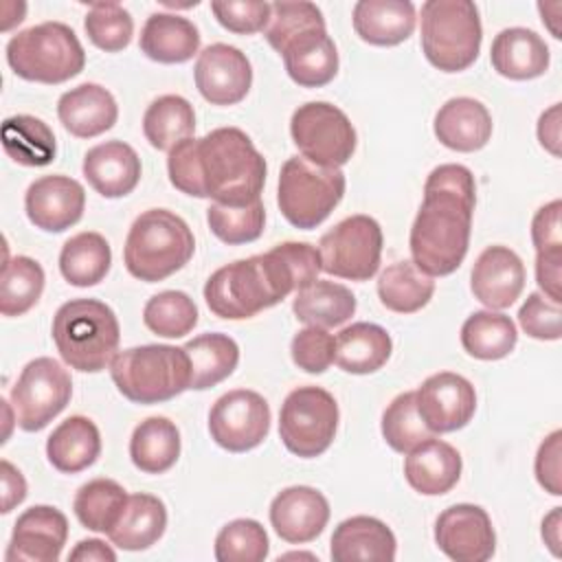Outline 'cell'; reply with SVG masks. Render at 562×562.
<instances>
[{
    "mask_svg": "<svg viewBox=\"0 0 562 562\" xmlns=\"http://www.w3.org/2000/svg\"><path fill=\"white\" fill-rule=\"evenodd\" d=\"M292 360L305 373H323L336 360V338L323 327H305L294 334L290 345Z\"/></svg>",
    "mask_w": 562,
    "mask_h": 562,
    "instance_id": "cell-49",
    "label": "cell"
},
{
    "mask_svg": "<svg viewBox=\"0 0 562 562\" xmlns=\"http://www.w3.org/2000/svg\"><path fill=\"white\" fill-rule=\"evenodd\" d=\"M112 263L110 244L101 233L83 231L70 237L59 252L61 277L77 288L97 285L105 279Z\"/></svg>",
    "mask_w": 562,
    "mask_h": 562,
    "instance_id": "cell-38",
    "label": "cell"
},
{
    "mask_svg": "<svg viewBox=\"0 0 562 562\" xmlns=\"http://www.w3.org/2000/svg\"><path fill=\"white\" fill-rule=\"evenodd\" d=\"M404 459V476L408 485L424 496H441L450 492L461 476V454L441 439H426Z\"/></svg>",
    "mask_w": 562,
    "mask_h": 562,
    "instance_id": "cell-25",
    "label": "cell"
},
{
    "mask_svg": "<svg viewBox=\"0 0 562 562\" xmlns=\"http://www.w3.org/2000/svg\"><path fill=\"white\" fill-rule=\"evenodd\" d=\"M382 437L395 452H411L422 441L435 437L417 413L415 391L400 393L382 413Z\"/></svg>",
    "mask_w": 562,
    "mask_h": 562,
    "instance_id": "cell-46",
    "label": "cell"
},
{
    "mask_svg": "<svg viewBox=\"0 0 562 562\" xmlns=\"http://www.w3.org/2000/svg\"><path fill=\"white\" fill-rule=\"evenodd\" d=\"M318 272L321 255L314 246L283 241L268 252L215 270L204 285V301L215 316L241 321L310 285Z\"/></svg>",
    "mask_w": 562,
    "mask_h": 562,
    "instance_id": "cell-2",
    "label": "cell"
},
{
    "mask_svg": "<svg viewBox=\"0 0 562 562\" xmlns=\"http://www.w3.org/2000/svg\"><path fill=\"white\" fill-rule=\"evenodd\" d=\"M549 59L551 55L544 40L536 31L522 26L503 29L490 48L494 70L514 81H527L544 75Z\"/></svg>",
    "mask_w": 562,
    "mask_h": 562,
    "instance_id": "cell-28",
    "label": "cell"
},
{
    "mask_svg": "<svg viewBox=\"0 0 562 562\" xmlns=\"http://www.w3.org/2000/svg\"><path fill=\"white\" fill-rule=\"evenodd\" d=\"M206 222L211 233L224 244L237 246L248 244L261 237L266 224V209L261 200H255L244 206H228L213 202L206 209Z\"/></svg>",
    "mask_w": 562,
    "mask_h": 562,
    "instance_id": "cell-45",
    "label": "cell"
},
{
    "mask_svg": "<svg viewBox=\"0 0 562 562\" xmlns=\"http://www.w3.org/2000/svg\"><path fill=\"white\" fill-rule=\"evenodd\" d=\"M483 29L470 0H426L422 4V50L443 72L470 68L481 50Z\"/></svg>",
    "mask_w": 562,
    "mask_h": 562,
    "instance_id": "cell-9",
    "label": "cell"
},
{
    "mask_svg": "<svg viewBox=\"0 0 562 562\" xmlns=\"http://www.w3.org/2000/svg\"><path fill=\"white\" fill-rule=\"evenodd\" d=\"M292 312L310 327H338L353 316L356 296L342 283L316 279L296 292Z\"/></svg>",
    "mask_w": 562,
    "mask_h": 562,
    "instance_id": "cell-34",
    "label": "cell"
},
{
    "mask_svg": "<svg viewBox=\"0 0 562 562\" xmlns=\"http://www.w3.org/2000/svg\"><path fill=\"white\" fill-rule=\"evenodd\" d=\"M437 140L454 151H479L492 136V116L487 108L472 97L448 99L435 114Z\"/></svg>",
    "mask_w": 562,
    "mask_h": 562,
    "instance_id": "cell-24",
    "label": "cell"
},
{
    "mask_svg": "<svg viewBox=\"0 0 562 562\" xmlns=\"http://www.w3.org/2000/svg\"><path fill=\"white\" fill-rule=\"evenodd\" d=\"M338 428V404L321 386H299L288 393L279 413V437L283 446L303 459L323 454Z\"/></svg>",
    "mask_w": 562,
    "mask_h": 562,
    "instance_id": "cell-11",
    "label": "cell"
},
{
    "mask_svg": "<svg viewBox=\"0 0 562 562\" xmlns=\"http://www.w3.org/2000/svg\"><path fill=\"white\" fill-rule=\"evenodd\" d=\"M132 463L145 474H162L180 457V430L167 417L143 419L130 439Z\"/></svg>",
    "mask_w": 562,
    "mask_h": 562,
    "instance_id": "cell-35",
    "label": "cell"
},
{
    "mask_svg": "<svg viewBox=\"0 0 562 562\" xmlns=\"http://www.w3.org/2000/svg\"><path fill=\"white\" fill-rule=\"evenodd\" d=\"M476 204L474 176L463 165L435 167L424 184V202L411 226L413 263L428 277L452 274L470 246Z\"/></svg>",
    "mask_w": 562,
    "mask_h": 562,
    "instance_id": "cell-3",
    "label": "cell"
},
{
    "mask_svg": "<svg viewBox=\"0 0 562 562\" xmlns=\"http://www.w3.org/2000/svg\"><path fill=\"white\" fill-rule=\"evenodd\" d=\"M2 472V514H9L15 505H20L26 498V481L22 472L7 459L0 461Z\"/></svg>",
    "mask_w": 562,
    "mask_h": 562,
    "instance_id": "cell-55",
    "label": "cell"
},
{
    "mask_svg": "<svg viewBox=\"0 0 562 562\" xmlns=\"http://www.w3.org/2000/svg\"><path fill=\"white\" fill-rule=\"evenodd\" d=\"M70 373L53 358L31 360L11 389L15 422L26 432L46 428L70 402Z\"/></svg>",
    "mask_w": 562,
    "mask_h": 562,
    "instance_id": "cell-14",
    "label": "cell"
},
{
    "mask_svg": "<svg viewBox=\"0 0 562 562\" xmlns=\"http://www.w3.org/2000/svg\"><path fill=\"white\" fill-rule=\"evenodd\" d=\"M7 61L26 81L64 83L83 70L86 53L68 24L42 22L9 40Z\"/></svg>",
    "mask_w": 562,
    "mask_h": 562,
    "instance_id": "cell-8",
    "label": "cell"
},
{
    "mask_svg": "<svg viewBox=\"0 0 562 562\" xmlns=\"http://www.w3.org/2000/svg\"><path fill=\"white\" fill-rule=\"evenodd\" d=\"M68 560L77 562V560H94V562H114L116 553L114 549H110L103 540L99 538H88L77 542V547L70 551Z\"/></svg>",
    "mask_w": 562,
    "mask_h": 562,
    "instance_id": "cell-57",
    "label": "cell"
},
{
    "mask_svg": "<svg viewBox=\"0 0 562 562\" xmlns=\"http://www.w3.org/2000/svg\"><path fill=\"white\" fill-rule=\"evenodd\" d=\"M538 140L551 154L560 156V103H553L538 119Z\"/></svg>",
    "mask_w": 562,
    "mask_h": 562,
    "instance_id": "cell-56",
    "label": "cell"
},
{
    "mask_svg": "<svg viewBox=\"0 0 562 562\" xmlns=\"http://www.w3.org/2000/svg\"><path fill=\"white\" fill-rule=\"evenodd\" d=\"M57 116L66 132L77 138H92L108 132L119 119V105L110 90L99 83H81L57 101Z\"/></svg>",
    "mask_w": 562,
    "mask_h": 562,
    "instance_id": "cell-26",
    "label": "cell"
},
{
    "mask_svg": "<svg viewBox=\"0 0 562 562\" xmlns=\"http://www.w3.org/2000/svg\"><path fill=\"white\" fill-rule=\"evenodd\" d=\"M435 542L450 560L485 562L494 555L496 533L483 507L457 503L437 516Z\"/></svg>",
    "mask_w": 562,
    "mask_h": 562,
    "instance_id": "cell-17",
    "label": "cell"
},
{
    "mask_svg": "<svg viewBox=\"0 0 562 562\" xmlns=\"http://www.w3.org/2000/svg\"><path fill=\"white\" fill-rule=\"evenodd\" d=\"M268 44L283 57L285 72L303 88L327 86L338 72V50L314 2H272Z\"/></svg>",
    "mask_w": 562,
    "mask_h": 562,
    "instance_id": "cell-4",
    "label": "cell"
},
{
    "mask_svg": "<svg viewBox=\"0 0 562 562\" xmlns=\"http://www.w3.org/2000/svg\"><path fill=\"white\" fill-rule=\"evenodd\" d=\"M470 288L490 310L509 307L525 288V266L507 246H487L474 261Z\"/></svg>",
    "mask_w": 562,
    "mask_h": 562,
    "instance_id": "cell-22",
    "label": "cell"
},
{
    "mask_svg": "<svg viewBox=\"0 0 562 562\" xmlns=\"http://www.w3.org/2000/svg\"><path fill=\"white\" fill-rule=\"evenodd\" d=\"M83 29L97 48L105 53H119L132 42L134 20L130 11L119 2H94L86 13Z\"/></svg>",
    "mask_w": 562,
    "mask_h": 562,
    "instance_id": "cell-48",
    "label": "cell"
},
{
    "mask_svg": "<svg viewBox=\"0 0 562 562\" xmlns=\"http://www.w3.org/2000/svg\"><path fill=\"white\" fill-rule=\"evenodd\" d=\"M44 270L42 266L26 257L18 255L2 266L0 277V314L2 316H22L26 314L44 292Z\"/></svg>",
    "mask_w": 562,
    "mask_h": 562,
    "instance_id": "cell-43",
    "label": "cell"
},
{
    "mask_svg": "<svg viewBox=\"0 0 562 562\" xmlns=\"http://www.w3.org/2000/svg\"><path fill=\"white\" fill-rule=\"evenodd\" d=\"M531 241L536 255H562V202L551 200L531 220Z\"/></svg>",
    "mask_w": 562,
    "mask_h": 562,
    "instance_id": "cell-52",
    "label": "cell"
},
{
    "mask_svg": "<svg viewBox=\"0 0 562 562\" xmlns=\"http://www.w3.org/2000/svg\"><path fill=\"white\" fill-rule=\"evenodd\" d=\"M143 321L162 338H180L198 325V307L187 292L165 290L145 303Z\"/></svg>",
    "mask_w": 562,
    "mask_h": 562,
    "instance_id": "cell-44",
    "label": "cell"
},
{
    "mask_svg": "<svg viewBox=\"0 0 562 562\" xmlns=\"http://www.w3.org/2000/svg\"><path fill=\"white\" fill-rule=\"evenodd\" d=\"M53 340L61 360L77 371H103L119 347L121 327L110 305L97 299H72L53 316Z\"/></svg>",
    "mask_w": 562,
    "mask_h": 562,
    "instance_id": "cell-5",
    "label": "cell"
},
{
    "mask_svg": "<svg viewBox=\"0 0 562 562\" xmlns=\"http://www.w3.org/2000/svg\"><path fill=\"white\" fill-rule=\"evenodd\" d=\"M518 331L509 316L483 310L465 318L461 327L463 349L479 360H501L516 347Z\"/></svg>",
    "mask_w": 562,
    "mask_h": 562,
    "instance_id": "cell-41",
    "label": "cell"
},
{
    "mask_svg": "<svg viewBox=\"0 0 562 562\" xmlns=\"http://www.w3.org/2000/svg\"><path fill=\"white\" fill-rule=\"evenodd\" d=\"M518 323L522 331L536 340H560L562 336V310L542 292H531L518 310Z\"/></svg>",
    "mask_w": 562,
    "mask_h": 562,
    "instance_id": "cell-50",
    "label": "cell"
},
{
    "mask_svg": "<svg viewBox=\"0 0 562 562\" xmlns=\"http://www.w3.org/2000/svg\"><path fill=\"white\" fill-rule=\"evenodd\" d=\"M4 154L24 167H46L55 160L57 143L53 130L37 116L15 114L2 123Z\"/></svg>",
    "mask_w": 562,
    "mask_h": 562,
    "instance_id": "cell-36",
    "label": "cell"
},
{
    "mask_svg": "<svg viewBox=\"0 0 562 562\" xmlns=\"http://www.w3.org/2000/svg\"><path fill=\"white\" fill-rule=\"evenodd\" d=\"M140 50L158 64H184L200 48L198 26L176 13H151L140 31Z\"/></svg>",
    "mask_w": 562,
    "mask_h": 562,
    "instance_id": "cell-30",
    "label": "cell"
},
{
    "mask_svg": "<svg viewBox=\"0 0 562 562\" xmlns=\"http://www.w3.org/2000/svg\"><path fill=\"white\" fill-rule=\"evenodd\" d=\"M415 4L408 0H360L353 7V31L373 46H397L415 31Z\"/></svg>",
    "mask_w": 562,
    "mask_h": 562,
    "instance_id": "cell-29",
    "label": "cell"
},
{
    "mask_svg": "<svg viewBox=\"0 0 562 562\" xmlns=\"http://www.w3.org/2000/svg\"><path fill=\"white\" fill-rule=\"evenodd\" d=\"M542 540L555 558L562 555V507H553L542 520Z\"/></svg>",
    "mask_w": 562,
    "mask_h": 562,
    "instance_id": "cell-58",
    "label": "cell"
},
{
    "mask_svg": "<svg viewBox=\"0 0 562 562\" xmlns=\"http://www.w3.org/2000/svg\"><path fill=\"white\" fill-rule=\"evenodd\" d=\"M327 520L329 503L310 485L285 487L270 503V525L277 536L290 544L312 542L323 533Z\"/></svg>",
    "mask_w": 562,
    "mask_h": 562,
    "instance_id": "cell-21",
    "label": "cell"
},
{
    "mask_svg": "<svg viewBox=\"0 0 562 562\" xmlns=\"http://www.w3.org/2000/svg\"><path fill=\"white\" fill-rule=\"evenodd\" d=\"M86 206V191L81 182L70 176H44L26 189L24 209L35 228L46 233H61L75 226Z\"/></svg>",
    "mask_w": 562,
    "mask_h": 562,
    "instance_id": "cell-19",
    "label": "cell"
},
{
    "mask_svg": "<svg viewBox=\"0 0 562 562\" xmlns=\"http://www.w3.org/2000/svg\"><path fill=\"white\" fill-rule=\"evenodd\" d=\"M184 351L191 362V384L189 389L204 391L222 380H226L237 362H239V347L226 334H202L195 336L184 345Z\"/></svg>",
    "mask_w": 562,
    "mask_h": 562,
    "instance_id": "cell-37",
    "label": "cell"
},
{
    "mask_svg": "<svg viewBox=\"0 0 562 562\" xmlns=\"http://www.w3.org/2000/svg\"><path fill=\"white\" fill-rule=\"evenodd\" d=\"M195 88L211 105H235L252 86V68L248 57L231 44L206 46L193 68Z\"/></svg>",
    "mask_w": 562,
    "mask_h": 562,
    "instance_id": "cell-18",
    "label": "cell"
},
{
    "mask_svg": "<svg viewBox=\"0 0 562 562\" xmlns=\"http://www.w3.org/2000/svg\"><path fill=\"white\" fill-rule=\"evenodd\" d=\"M193 250V233L180 215L167 209H149L130 226L123 261L132 277L156 283L184 268Z\"/></svg>",
    "mask_w": 562,
    "mask_h": 562,
    "instance_id": "cell-6",
    "label": "cell"
},
{
    "mask_svg": "<svg viewBox=\"0 0 562 562\" xmlns=\"http://www.w3.org/2000/svg\"><path fill=\"white\" fill-rule=\"evenodd\" d=\"M127 503V492L112 479H92L81 485L75 494V516L77 520L97 533H108L123 507Z\"/></svg>",
    "mask_w": 562,
    "mask_h": 562,
    "instance_id": "cell-42",
    "label": "cell"
},
{
    "mask_svg": "<svg viewBox=\"0 0 562 562\" xmlns=\"http://www.w3.org/2000/svg\"><path fill=\"white\" fill-rule=\"evenodd\" d=\"M83 176L103 198H123L140 180V158L123 140H105L83 156Z\"/></svg>",
    "mask_w": 562,
    "mask_h": 562,
    "instance_id": "cell-23",
    "label": "cell"
},
{
    "mask_svg": "<svg viewBox=\"0 0 562 562\" xmlns=\"http://www.w3.org/2000/svg\"><path fill=\"white\" fill-rule=\"evenodd\" d=\"M290 134L305 160L338 169L351 160L358 140L349 116L327 101L299 105L290 121Z\"/></svg>",
    "mask_w": 562,
    "mask_h": 562,
    "instance_id": "cell-12",
    "label": "cell"
},
{
    "mask_svg": "<svg viewBox=\"0 0 562 562\" xmlns=\"http://www.w3.org/2000/svg\"><path fill=\"white\" fill-rule=\"evenodd\" d=\"M101 454V435L92 419L72 415L64 419L46 441V457L55 470L77 474L90 468Z\"/></svg>",
    "mask_w": 562,
    "mask_h": 562,
    "instance_id": "cell-31",
    "label": "cell"
},
{
    "mask_svg": "<svg viewBox=\"0 0 562 562\" xmlns=\"http://www.w3.org/2000/svg\"><path fill=\"white\" fill-rule=\"evenodd\" d=\"M345 187V173L338 167H321L303 156H292L279 173L277 204L292 226L310 231L329 217L342 200Z\"/></svg>",
    "mask_w": 562,
    "mask_h": 562,
    "instance_id": "cell-10",
    "label": "cell"
},
{
    "mask_svg": "<svg viewBox=\"0 0 562 562\" xmlns=\"http://www.w3.org/2000/svg\"><path fill=\"white\" fill-rule=\"evenodd\" d=\"M270 430V406L248 389H235L215 400L209 413L211 439L228 452L257 448Z\"/></svg>",
    "mask_w": 562,
    "mask_h": 562,
    "instance_id": "cell-15",
    "label": "cell"
},
{
    "mask_svg": "<svg viewBox=\"0 0 562 562\" xmlns=\"http://www.w3.org/2000/svg\"><path fill=\"white\" fill-rule=\"evenodd\" d=\"M560 457H562V430H553L544 441L540 443L536 452V479L544 492L560 496L562 494V481H560Z\"/></svg>",
    "mask_w": 562,
    "mask_h": 562,
    "instance_id": "cell-53",
    "label": "cell"
},
{
    "mask_svg": "<svg viewBox=\"0 0 562 562\" xmlns=\"http://www.w3.org/2000/svg\"><path fill=\"white\" fill-rule=\"evenodd\" d=\"M270 542L261 522L237 518L226 522L215 538L217 562H261L268 558Z\"/></svg>",
    "mask_w": 562,
    "mask_h": 562,
    "instance_id": "cell-47",
    "label": "cell"
},
{
    "mask_svg": "<svg viewBox=\"0 0 562 562\" xmlns=\"http://www.w3.org/2000/svg\"><path fill=\"white\" fill-rule=\"evenodd\" d=\"M68 538V518L50 505H33L13 525L7 562H57Z\"/></svg>",
    "mask_w": 562,
    "mask_h": 562,
    "instance_id": "cell-20",
    "label": "cell"
},
{
    "mask_svg": "<svg viewBox=\"0 0 562 562\" xmlns=\"http://www.w3.org/2000/svg\"><path fill=\"white\" fill-rule=\"evenodd\" d=\"M393 351L389 331L375 323H353L336 336V364L356 375H367L386 364Z\"/></svg>",
    "mask_w": 562,
    "mask_h": 562,
    "instance_id": "cell-33",
    "label": "cell"
},
{
    "mask_svg": "<svg viewBox=\"0 0 562 562\" xmlns=\"http://www.w3.org/2000/svg\"><path fill=\"white\" fill-rule=\"evenodd\" d=\"M321 270L340 279L367 281L380 268L382 228L369 215H351L318 241Z\"/></svg>",
    "mask_w": 562,
    "mask_h": 562,
    "instance_id": "cell-13",
    "label": "cell"
},
{
    "mask_svg": "<svg viewBox=\"0 0 562 562\" xmlns=\"http://www.w3.org/2000/svg\"><path fill=\"white\" fill-rule=\"evenodd\" d=\"M195 112L180 94H162L149 103L143 116V134L154 149L169 151L184 138H193Z\"/></svg>",
    "mask_w": 562,
    "mask_h": 562,
    "instance_id": "cell-39",
    "label": "cell"
},
{
    "mask_svg": "<svg viewBox=\"0 0 562 562\" xmlns=\"http://www.w3.org/2000/svg\"><path fill=\"white\" fill-rule=\"evenodd\" d=\"M435 281L413 261H395L382 270L378 279V296L382 305L397 314H413L428 305Z\"/></svg>",
    "mask_w": 562,
    "mask_h": 562,
    "instance_id": "cell-40",
    "label": "cell"
},
{
    "mask_svg": "<svg viewBox=\"0 0 562 562\" xmlns=\"http://www.w3.org/2000/svg\"><path fill=\"white\" fill-rule=\"evenodd\" d=\"M417 413L432 435L454 432L470 424L476 411V393L470 380L441 371L422 382L415 391Z\"/></svg>",
    "mask_w": 562,
    "mask_h": 562,
    "instance_id": "cell-16",
    "label": "cell"
},
{
    "mask_svg": "<svg viewBox=\"0 0 562 562\" xmlns=\"http://www.w3.org/2000/svg\"><path fill=\"white\" fill-rule=\"evenodd\" d=\"M283 558H314V555H310V553H288Z\"/></svg>",
    "mask_w": 562,
    "mask_h": 562,
    "instance_id": "cell-59",
    "label": "cell"
},
{
    "mask_svg": "<svg viewBox=\"0 0 562 562\" xmlns=\"http://www.w3.org/2000/svg\"><path fill=\"white\" fill-rule=\"evenodd\" d=\"M110 375L123 397L134 404L173 400L191 384V362L184 347L140 345L116 353Z\"/></svg>",
    "mask_w": 562,
    "mask_h": 562,
    "instance_id": "cell-7",
    "label": "cell"
},
{
    "mask_svg": "<svg viewBox=\"0 0 562 562\" xmlns=\"http://www.w3.org/2000/svg\"><path fill=\"white\" fill-rule=\"evenodd\" d=\"M167 527L165 503L154 494H132L116 520L108 531L112 544L125 551H143L156 544Z\"/></svg>",
    "mask_w": 562,
    "mask_h": 562,
    "instance_id": "cell-32",
    "label": "cell"
},
{
    "mask_svg": "<svg viewBox=\"0 0 562 562\" xmlns=\"http://www.w3.org/2000/svg\"><path fill=\"white\" fill-rule=\"evenodd\" d=\"M536 281L544 296L562 301V255H536Z\"/></svg>",
    "mask_w": 562,
    "mask_h": 562,
    "instance_id": "cell-54",
    "label": "cell"
},
{
    "mask_svg": "<svg viewBox=\"0 0 562 562\" xmlns=\"http://www.w3.org/2000/svg\"><path fill=\"white\" fill-rule=\"evenodd\" d=\"M211 11L224 29L239 35L259 33L270 22V2H259V0L211 2Z\"/></svg>",
    "mask_w": 562,
    "mask_h": 562,
    "instance_id": "cell-51",
    "label": "cell"
},
{
    "mask_svg": "<svg viewBox=\"0 0 562 562\" xmlns=\"http://www.w3.org/2000/svg\"><path fill=\"white\" fill-rule=\"evenodd\" d=\"M167 171L171 184L187 195L244 206L261 200L266 158L239 127H217L171 147Z\"/></svg>",
    "mask_w": 562,
    "mask_h": 562,
    "instance_id": "cell-1",
    "label": "cell"
},
{
    "mask_svg": "<svg viewBox=\"0 0 562 562\" xmlns=\"http://www.w3.org/2000/svg\"><path fill=\"white\" fill-rule=\"evenodd\" d=\"M393 531L373 516H351L342 520L329 542L334 562H391L395 560Z\"/></svg>",
    "mask_w": 562,
    "mask_h": 562,
    "instance_id": "cell-27",
    "label": "cell"
}]
</instances>
